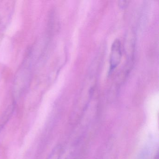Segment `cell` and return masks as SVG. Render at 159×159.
I'll list each match as a JSON object with an SVG mask.
<instances>
[{"instance_id": "cell-1", "label": "cell", "mask_w": 159, "mask_h": 159, "mask_svg": "<svg viewBox=\"0 0 159 159\" xmlns=\"http://www.w3.org/2000/svg\"><path fill=\"white\" fill-rule=\"evenodd\" d=\"M122 57L121 46L120 40L114 41L111 47L110 57V73L119 66Z\"/></svg>"}, {"instance_id": "cell-3", "label": "cell", "mask_w": 159, "mask_h": 159, "mask_svg": "<svg viewBox=\"0 0 159 159\" xmlns=\"http://www.w3.org/2000/svg\"><path fill=\"white\" fill-rule=\"evenodd\" d=\"M129 1H120L118 2V5L121 9H125L129 4Z\"/></svg>"}, {"instance_id": "cell-2", "label": "cell", "mask_w": 159, "mask_h": 159, "mask_svg": "<svg viewBox=\"0 0 159 159\" xmlns=\"http://www.w3.org/2000/svg\"><path fill=\"white\" fill-rule=\"evenodd\" d=\"M61 153V148L59 146L56 147L52 151L48 159H59Z\"/></svg>"}]
</instances>
